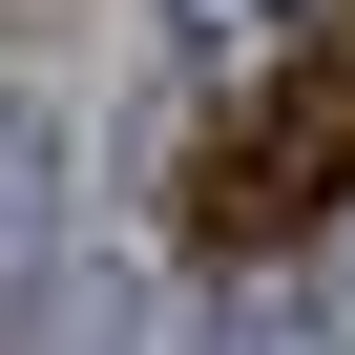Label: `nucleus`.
Listing matches in <instances>:
<instances>
[{
  "label": "nucleus",
  "instance_id": "1",
  "mask_svg": "<svg viewBox=\"0 0 355 355\" xmlns=\"http://www.w3.org/2000/svg\"><path fill=\"white\" fill-rule=\"evenodd\" d=\"M42 230H63V146H42V105L0 84V313L42 293Z\"/></svg>",
  "mask_w": 355,
  "mask_h": 355
},
{
  "label": "nucleus",
  "instance_id": "2",
  "mask_svg": "<svg viewBox=\"0 0 355 355\" xmlns=\"http://www.w3.org/2000/svg\"><path fill=\"white\" fill-rule=\"evenodd\" d=\"M272 21H293V0H189V42H209V63H272Z\"/></svg>",
  "mask_w": 355,
  "mask_h": 355
},
{
  "label": "nucleus",
  "instance_id": "3",
  "mask_svg": "<svg viewBox=\"0 0 355 355\" xmlns=\"http://www.w3.org/2000/svg\"><path fill=\"white\" fill-rule=\"evenodd\" d=\"M230 313H313V334H355V272H293V293H230Z\"/></svg>",
  "mask_w": 355,
  "mask_h": 355
}]
</instances>
